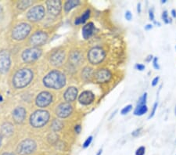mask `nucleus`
I'll use <instances>...</instances> for the list:
<instances>
[{
	"label": "nucleus",
	"instance_id": "obj_44",
	"mask_svg": "<svg viewBox=\"0 0 176 155\" xmlns=\"http://www.w3.org/2000/svg\"><path fill=\"white\" fill-rule=\"evenodd\" d=\"M3 16V7L0 6V20L2 19Z\"/></svg>",
	"mask_w": 176,
	"mask_h": 155
},
{
	"label": "nucleus",
	"instance_id": "obj_31",
	"mask_svg": "<svg viewBox=\"0 0 176 155\" xmlns=\"http://www.w3.org/2000/svg\"><path fill=\"white\" fill-rule=\"evenodd\" d=\"M152 62H153V67L154 69L160 70V64H159V63H158V57H154L153 60Z\"/></svg>",
	"mask_w": 176,
	"mask_h": 155
},
{
	"label": "nucleus",
	"instance_id": "obj_18",
	"mask_svg": "<svg viewBox=\"0 0 176 155\" xmlns=\"http://www.w3.org/2000/svg\"><path fill=\"white\" fill-rule=\"evenodd\" d=\"M95 32V25L93 22H90L85 25L82 28V36L85 39H88L93 35Z\"/></svg>",
	"mask_w": 176,
	"mask_h": 155
},
{
	"label": "nucleus",
	"instance_id": "obj_9",
	"mask_svg": "<svg viewBox=\"0 0 176 155\" xmlns=\"http://www.w3.org/2000/svg\"><path fill=\"white\" fill-rule=\"evenodd\" d=\"M10 55L7 50L0 51V72L6 73L10 68Z\"/></svg>",
	"mask_w": 176,
	"mask_h": 155
},
{
	"label": "nucleus",
	"instance_id": "obj_24",
	"mask_svg": "<svg viewBox=\"0 0 176 155\" xmlns=\"http://www.w3.org/2000/svg\"><path fill=\"white\" fill-rule=\"evenodd\" d=\"M161 19H162V21H163V23H164V24H166L171 23V18H168V10H163V12H162Z\"/></svg>",
	"mask_w": 176,
	"mask_h": 155
},
{
	"label": "nucleus",
	"instance_id": "obj_11",
	"mask_svg": "<svg viewBox=\"0 0 176 155\" xmlns=\"http://www.w3.org/2000/svg\"><path fill=\"white\" fill-rule=\"evenodd\" d=\"M48 38L47 34L44 32H37L31 37L30 42L31 44L35 46H42L46 42Z\"/></svg>",
	"mask_w": 176,
	"mask_h": 155
},
{
	"label": "nucleus",
	"instance_id": "obj_20",
	"mask_svg": "<svg viewBox=\"0 0 176 155\" xmlns=\"http://www.w3.org/2000/svg\"><path fill=\"white\" fill-rule=\"evenodd\" d=\"M1 132L3 135L5 136H10L13 133V126L11 123L10 122H7V123H4L2 125V128H1Z\"/></svg>",
	"mask_w": 176,
	"mask_h": 155
},
{
	"label": "nucleus",
	"instance_id": "obj_47",
	"mask_svg": "<svg viewBox=\"0 0 176 155\" xmlns=\"http://www.w3.org/2000/svg\"><path fill=\"white\" fill-rule=\"evenodd\" d=\"M161 2L162 4H163V3H166L167 0H161V2Z\"/></svg>",
	"mask_w": 176,
	"mask_h": 155
},
{
	"label": "nucleus",
	"instance_id": "obj_12",
	"mask_svg": "<svg viewBox=\"0 0 176 155\" xmlns=\"http://www.w3.org/2000/svg\"><path fill=\"white\" fill-rule=\"evenodd\" d=\"M52 95L49 92H43L37 97L36 104L39 108H46L52 102Z\"/></svg>",
	"mask_w": 176,
	"mask_h": 155
},
{
	"label": "nucleus",
	"instance_id": "obj_23",
	"mask_svg": "<svg viewBox=\"0 0 176 155\" xmlns=\"http://www.w3.org/2000/svg\"><path fill=\"white\" fill-rule=\"evenodd\" d=\"M79 3H80V2L78 1V0H71V1H68V2L65 3V6H64L65 11L69 12L70 10H72L74 7H77Z\"/></svg>",
	"mask_w": 176,
	"mask_h": 155
},
{
	"label": "nucleus",
	"instance_id": "obj_21",
	"mask_svg": "<svg viewBox=\"0 0 176 155\" xmlns=\"http://www.w3.org/2000/svg\"><path fill=\"white\" fill-rule=\"evenodd\" d=\"M148 112L147 105H136L134 111V115L143 116Z\"/></svg>",
	"mask_w": 176,
	"mask_h": 155
},
{
	"label": "nucleus",
	"instance_id": "obj_3",
	"mask_svg": "<svg viewBox=\"0 0 176 155\" xmlns=\"http://www.w3.org/2000/svg\"><path fill=\"white\" fill-rule=\"evenodd\" d=\"M49 114L47 111L38 110L34 112L30 118V123L35 128L43 127L49 122Z\"/></svg>",
	"mask_w": 176,
	"mask_h": 155
},
{
	"label": "nucleus",
	"instance_id": "obj_37",
	"mask_svg": "<svg viewBox=\"0 0 176 155\" xmlns=\"http://www.w3.org/2000/svg\"><path fill=\"white\" fill-rule=\"evenodd\" d=\"M124 17H125V18L127 21H131V20L132 19V13L129 11V10H128V11L125 12Z\"/></svg>",
	"mask_w": 176,
	"mask_h": 155
},
{
	"label": "nucleus",
	"instance_id": "obj_27",
	"mask_svg": "<svg viewBox=\"0 0 176 155\" xmlns=\"http://www.w3.org/2000/svg\"><path fill=\"white\" fill-rule=\"evenodd\" d=\"M62 127H63V125H62L61 122H60V121L55 120L53 122V128L55 131H59L60 129H61Z\"/></svg>",
	"mask_w": 176,
	"mask_h": 155
},
{
	"label": "nucleus",
	"instance_id": "obj_28",
	"mask_svg": "<svg viewBox=\"0 0 176 155\" xmlns=\"http://www.w3.org/2000/svg\"><path fill=\"white\" fill-rule=\"evenodd\" d=\"M132 104L127 105V106L124 107V108H123L122 110H121V114H122V115H125V114H128V113L130 112L131 111H132Z\"/></svg>",
	"mask_w": 176,
	"mask_h": 155
},
{
	"label": "nucleus",
	"instance_id": "obj_33",
	"mask_svg": "<svg viewBox=\"0 0 176 155\" xmlns=\"http://www.w3.org/2000/svg\"><path fill=\"white\" fill-rule=\"evenodd\" d=\"M92 141H93V136H89V137L87 138L86 140L85 141V142H84L83 144V147L84 148H87V147H88V146L91 144Z\"/></svg>",
	"mask_w": 176,
	"mask_h": 155
},
{
	"label": "nucleus",
	"instance_id": "obj_7",
	"mask_svg": "<svg viewBox=\"0 0 176 155\" xmlns=\"http://www.w3.org/2000/svg\"><path fill=\"white\" fill-rule=\"evenodd\" d=\"M42 54V50L38 48L34 47L24 50L22 53V58L26 63H32L38 60Z\"/></svg>",
	"mask_w": 176,
	"mask_h": 155
},
{
	"label": "nucleus",
	"instance_id": "obj_13",
	"mask_svg": "<svg viewBox=\"0 0 176 155\" xmlns=\"http://www.w3.org/2000/svg\"><path fill=\"white\" fill-rule=\"evenodd\" d=\"M56 113L58 117L64 118L68 117L72 113V107L69 103H61L58 106Z\"/></svg>",
	"mask_w": 176,
	"mask_h": 155
},
{
	"label": "nucleus",
	"instance_id": "obj_39",
	"mask_svg": "<svg viewBox=\"0 0 176 155\" xmlns=\"http://www.w3.org/2000/svg\"><path fill=\"white\" fill-rule=\"evenodd\" d=\"M153 57H154L153 55H148L147 57H146V59H145V61L147 62V63H150L153 60Z\"/></svg>",
	"mask_w": 176,
	"mask_h": 155
},
{
	"label": "nucleus",
	"instance_id": "obj_19",
	"mask_svg": "<svg viewBox=\"0 0 176 155\" xmlns=\"http://www.w3.org/2000/svg\"><path fill=\"white\" fill-rule=\"evenodd\" d=\"M78 95V89L75 87H70L64 93V99L68 102H73Z\"/></svg>",
	"mask_w": 176,
	"mask_h": 155
},
{
	"label": "nucleus",
	"instance_id": "obj_46",
	"mask_svg": "<svg viewBox=\"0 0 176 155\" xmlns=\"http://www.w3.org/2000/svg\"><path fill=\"white\" fill-rule=\"evenodd\" d=\"M3 155H14L13 153H3Z\"/></svg>",
	"mask_w": 176,
	"mask_h": 155
},
{
	"label": "nucleus",
	"instance_id": "obj_40",
	"mask_svg": "<svg viewBox=\"0 0 176 155\" xmlns=\"http://www.w3.org/2000/svg\"><path fill=\"white\" fill-rule=\"evenodd\" d=\"M153 24H147L146 26H145L144 28L146 31H149V30H151V29H153Z\"/></svg>",
	"mask_w": 176,
	"mask_h": 155
},
{
	"label": "nucleus",
	"instance_id": "obj_22",
	"mask_svg": "<svg viewBox=\"0 0 176 155\" xmlns=\"http://www.w3.org/2000/svg\"><path fill=\"white\" fill-rule=\"evenodd\" d=\"M90 14H91V11H90V10H87L86 11L82 14V17H80V18H78L77 20H76L75 24H81L86 22L87 20L90 18Z\"/></svg>",
	"mask_w": 176,
	"mask_h": 155
},
{
	"label": "nucleus",
	"instance_id": "obj_4",
	"mask_svg": "<svg viewBox=\"0 0 176 155\" xmlns=\"http://www.w3.org/2000/svg\"><path fill=\"white\" fill-rule=\"evenodd\" d=\"M106 57V52L101 47H94L88 51V60L93 64L102 63Z\"/></svg>",
	"mask_w": 176,
	"mask_h": 155
},
{
	"label": "nucleus",
	"instance_id": "obj_29",
	"mask_svg": "<svg viewBox=\"0 0 176 155\" xmlns=\"http://www.w3.org/2000/svg\"><path fill=\"white\" fill-rule=\"evenodd\" d=\"M146 153V147L144 146H141L138 148H137V150H135V155H145Z\"/></svg>",
	"mask_w": 176,
	"mask_h": 155
},
{
	"label": "nucleus",
	"instance_id": "obj_5",
	"mask_svg": "<svg viewBox=\"0 0 176 155\" xmlns=\"http://www.w3.org/2000/svg\"><path fill=\"white\" fill-rule=\"evenodd\" d=\"M31 26L28 24L26 23H21V24H18L12 32V36L15 40H23L29 35L31 32Z\"/></svg>",
	"mask_w": 176,
	"mask_h": 155
},
{
	"label": "nucleus",
	"instance_id": "obj_35",
	"mask_svg": "<svg viewBox=\"0 0 176 155\" xmlns=\"http://www.w3.org/2000/svg\"><path fill=\"white\" fill-rule=\"evenodd\" d=\"M159 80H160V77H159V76H157V77L154 78L152 80V82H151V86H152L153 87H155V86H157V84H158V82H159Z\"/></svg>",
	"mask_w": 176,
	"mask_h": 155
},
{
	"label": "nucleus",
	"instance_id": "obj_30",
	"mask_svg": "<svg viewBox=\"0 0 176 155\" xmlns=\"http://www.w3.org/2000/svg\"><path fill=\"white\" fill-rule=\"evenodd\" d=\"M157 107H158V103H157V102H155L153 104V109H152V111H151V113L149 114V115L148 116V119L152 118L155 115V113H156V111H157Z\"/></svg>",
	"mask_w": 176,
	"mask_h": 155
},
{
	"label": "nucleus",
	"instance_id": "obj_8",
	"mask_svg": "<svg viewBox=\"0 0 176 155\" xmlns=\"http://www.w3.org/2000/svg\"><path fill=\"white\" fill-rule=\"evenodd\" d=\"M45 16V9L43 6H36L28 11L27 18L31 21H38Z\"/></svg>",
	"mask_w": 176,
	"mask_h": 155
},
{
	"label": "nucleus",
	"instance_id": "obj_1",
	"mask_svg": "<svg viewBox=\"0 0 176 155\" xmlns=\"http://www.w3.org/2000/svg\"><path fill=\"white\" fill-rule=\"evenodd\" d=\"M43 83L47 87L59 89L65 86L66 78H65L64 74H62L60 71H53L44 78Z\"/></svg>",
	"mask_w": 176,
	"mask_h": 155
},
{
	"label": "nucleus",
	"instance_id": "obj_34",
	"mask_svg": "<svg viewBox=\"0 0 176 155\" xmlns=\"http://www.w3.org/2000/svg\"><path fill=\"white\" fill-rule=\"evenodd\" d=\"M135 68L137 70V71H144L145 68H146V66H145L144 64H143V63H135Z\"/></svg>",
	"mask_w": 176,
	"mask_h": 155
},
{
	"label": "nucleus",
	"instance_id": "obj_16",
	"mask_svg": "<svg viewBox=\"0 0 176 155\" xmlns=\"http://www.w3.org/2000/svg\"><path fill=\"white\" fill-rule=\"evenodd\" d=\"M26 111L24 108H17L13 111V120L17 123H21L25 119Z\"/></svg>",
	"mask_w": 176,
	"mask_h": 155
},
{
	"label": "nucleus",
	"instance_id": "obj_51",
	"mask_svg": "<svg viewBox=\"0 0 176 155\" xmlns=\"http://www.w3.org/2000/svg\"><path fill=\"white\" fill-rule=\"evenodd\" d=\"M175 142H176V141H175Z\"/></svg>",
	"mask_w": 176,
	"mask_h": 155
},
{
	"label": "nucleus",
	"instance_id": "obj_36",
	"mask_svg": "<svg viewBox=\"0 0 176 155\" xmlns=\"http://www.w3.org/2000/svg\"><path fill=\"white\" fill-rule=\"evenodd\" d=\"M71 58H72L73 60H74V61L78 62L79 60H81V59H82V56H80L78 53V52H76V53H74V55L73 54L72 57H71Z\"/></svg>",
	"mask_w": 176,
	"mask_h": 155
},
{
	"label": "nucleus",
	"instance_id": "obj_2",
	"mask_svg": "<svg viewBox=\"0 0 176 155\" xmlns=\"http://www.w3.org/2000/svg\"><path fill=\"white\" fill-rule=\"evenodd\" d=\"M33 78V73L30 69L24 68V69L19 70L13 78V84L14 87L18 89L25 87L26 86L31 82Z\"/></svg>",
	"mask_w": 176,
	"mask_h": 155
},
{
	"label": "nucleus",
	"instance_id": "obj_49",
	"mask_svg": "<svg viewBox=\"0 0 176 155\" xmlns=\"http://www.w3.org/2000/svg\"><path fill=\"white\" fill-rule=\"evenodd\" d=\"M174 114H175V116H176V106H175V108H174Z\"/></svg>",
	"mask_w": 176,
	"mask_h": 155
},
{
	"label": "nucleus",
	"instance_id": "obj_50",
	"mask_svg": "<svg viewBox=\"0 0 176 155\" xmlns=\"http://www.w3.org/2000/svg\"><path fill=\"white\" fill-rule=\"evenodd\" d=\"M175 49H176V46H175Z\"/></svg>",
	"mask_w": 176,
	"mask_h": 155
},
{
	"label": "nucleus",
	"instance_id": "obj_25",
	"mask_svg": "<svg viewBox=\"0 0 176 155\" xmlns=\"http://www.w3.org/2000/svg\"><path fill=\"white\" fill-rule=\"evenodd\" d=\"M32 4V1H21L18 2V8L24 10Z\"/></svg>",
	"mask_w": 176,
	"mask_h": 155
},
{
	"label": "nucleus",
	"instance_id": "obj_26",
	"mask_svg": "<svg viewBox=\"0 0 176 155\" xmlns=\"http://www.w3.org/2000/svg\"><path fill=\"white\" fill-rule=\"evenodd\" d=\"M146 101H147V92H144L143 96L138 99L137 105H146Z\"/></svg>",
	"mask_w": 176,
	"mask_h": 155
},
{
	"label": "nucleus",
	"instance_id": "obj_15",
	"mask_svg": "<svg viewBox=\"0 0 176 155\" xmlns=\"http://www.w3.org/2000/svg\"><path fill=\"white\" fill-rule=\"evenodd\" d=\"M95 100V95L91 91H84L80 94L78 100L82 104L88 105L91 104Z\"/></svg>",
	"mask_w": 176,
	"mask_h": 155
},
{
	"label": "nucleus",
	"instance_id": "obj_42",
	"mask_svg": "<svg viewBox=\"0 0 176 155\" xmlns=\"http://www.w3.org/2000/svg\"><path fill=\"white\" fill-rule=\"evenodd\" d=\"M81 129H82V127H81V125H76L75 126V132L77 133H79L81 132Z\"/></svg>",
	"mask_w": 176,
	"mask_h": 155
},
{
	"label": "nucleus",
	"instance_id": "obj_32",
	"mask_svg": "<svg viewBox=\"0 0 176 155\" xmlns=\"http://www.w3.org/2000/svg\"><path fill=\"white\" fill-rule=\"evenodd\" d=\"M149 21H153V22L155 21V17H154V12L153 8H150L149 10Z\"/></svg>",
	"mask_w": 176,
	"mask_h": 155
},
{
	"label": "nucleus",
	"instance_id": "obj_48",
	"mask_svg": "<svg viewBox=\"0 0 176 155\" xmlns=\"http://www.w3.org/2000/svg\"><path fill=\"white\" fill-rule=\"evenodd\" d=\"M1 144H2V136H0V147H1Z\"/></svg>",
	"mask_w": 176,
	"mask_h": 155
},
{
	"label": "nucleus",
	"instance_id": "obj_43",
	"mask_svg": "<svg viewBox=\"0 0 176 155\" xmlns=\"http://www.w3.org/2000/svg\"><path fill=\"white\" fill-rule=\"evenodd\" d=\"M171 16H172V18H176V10H174V9L171 10Z\"/></svg>",
	"mask_w": 176,
	"mask_h": 155
},
{
	"label": "nucleus",
	"instance_id": "obj_17",
	"mask_svg": "<svg viewBox=\"0 0 176 155\" xmlns=\"http://www.w3.org/2000/svg\"><path fill=\"white\" fill-rule=\"evenodd\" d=\"M65 58L64 51L59 50L53 52L50 57V61L53 65H60L63 63Z\"/></svg>",
	"mask_w": 176,
	"mask_h": 155
},
{
	"label": "nucleus",
	"instance_id": "obj_10",
	"mask_svg": "<svg viewBox=\"0 0 176 155\" xmlns=\"http://www.w3.org/2000/svg\"><path fill=\"white\" fill-rule=\"evenodd\" d=\"M94 78L98 83H106L111 79L112 74L109 70L106 68H101L96 71Z\"/></svg>",
	"mask_w": 176,
	"mask_h": 155
},
{
	"label": "nucleus",
	"instance_id": "obj_14",
	"mask_svg": "<svg viewBox=\"0 0 176 155\" xmlns=\"http://www.w3.org/2000/svg\"><path fill=\"white\" fill-rule=\"evenodd\" d=\"M49 13L53 16H57L61 11V2L58 0H52L46 2Z\"/></svg>",
	"mask_w": 176,
	"mask_h": 155
},
{
	"label": "nucleus",
	"instance_id": "obj_6",
	"mask_svg": "<svg viewBox=\"0 0 176 155\" xmlns=\"http://www.w3.org/2000/svg\"><path fill=\"white\" fill-rule=\"evenodd\" d=\"M35 148H36V143L35 141L32 139H25L19 144L18 147V152L21 155L29 154L35 151Z\"/></svg>",
	"mask_w": 176,
	"mask_h": 155
},
{
	"label": "nucleus",
	"instance_id": "obj_41",
	"mask_svg": "<svg viewBox=\"0 0 176 155\" xmlns=\"http://www.w3.org/2000/svg\"><path fill=\"white\" fill-rule=\"evenodd\" d=\"M137 12H138V13H141L142 12L141 3H140V2H138V3L137 4Z\"/></svg>",
	"mask_w": 176,
	"mask_h": 155
},
{
	"label": "nucleus",
	"instance_id": "obj_38",
	"mask_svg": "<svg viewBox=\"0 0 176 155\" xmlns=\"http://www.w3.org/2000/svg\"><path fill=\"white\" fill-rule=\"evenodd\" d=\"M141 130H142V128H137V129H135V131L132 132V136H134V137H136V136H138V135L140 134V132H141Z\"/></svg>",
	"mask_w": 176,
	"mask_h": 155
},
{
	"label": "nucleus",
	"instance_id": "obj_45",
	"mask_svg": "<svg viewBox=\"0 0 176 155\" xmlns=\"http://www.w3.org/2000/svg\"><path fill=\"white\" fill-rule=\"evenodd\" d=\"M102 152H103V150H102V149H100V150H99V151L97 152L96 155H101V154H102Z\"/></svg>",
	"mask_w": 176,
	"mask_h": 155
}]
</instances>
